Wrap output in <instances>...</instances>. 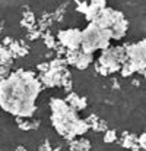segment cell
Returning <instances> with one entry per match:
<instances>
[{"mask_svg": "<svg viewBox=\"0 0 146 151\" xmlns=\"http://www.w3.org/2000/svg\"><path fill=\"white\" fill-rule=\"evenodd\" d=\"M43 84L35 72L13 70L0 81V109L16 117H32Z\"/></svg>", "mask_w": 146, "mask_h": 151, "instance_id": "cell-1", "label": "cell"}, {"mask_svg": "<svg viewBox=\"0 0 146 151\" xmlns=\"http://www.w3.org/2000/svg\"><path fill=\"white\" fill-rule=\"evenodd\" d=\"M51 123L57 134L67 139H75L76 137L85 134L88 131L86 120H82L78 116V111L73 110L64 99H51Z\"/></svg>", "mask_w": 146, "mask_h": 151, "instance_id": "cell-2", "label": "cell"}, {"mask_svg": "<svg viewBox=\"0 0 146 151\" xmlns=\"http://www.w3.org/2000/svg\"><path fill=\"white\" fill-rule=\"evenodd\" d=\"M111 35L107 29L101 28L95 22H89L82 29L80 50L88 54H94L98 50H105L110 47Z\"/></svg>", "mask_w": 146, "mask_h": 151, "instance_id": "cell-3", "label": "cell"}, {"mask_svg": "<svg viewBox=\"0 0 146 151\" xmlns=\"http://www.w3.org/2000/svg\"><path fill=\"white\" fill-rule=\"evenodd\" d=\"M94 22L110 32L111 40L123 38L126 35L127 28H129V22L124 18V15L121 12H118L115 9H110V7L102 9Z\"/></svg>", "mask_w": 146, "mask_h": 151, "instance_id": "cell-4", "label": "cell"}, {"mask_svg": "<svg viewBox=\"0 0 146 151\" xmlns=\"http://www.w3.org/2000/svg\"><path fill=\"white\" fill-rule=\"evenodd\" d=\"M126 63V49L124 47H108L102 50L97 62V70L99 73L108 75L117 72Z\"/></svg>", "mask_w": 146, "mask_h": 151, "instance_id": "cell-5", "label": "cell"}, {"mask_svg": "<svg viewBox=\"0 0 146 151\" xmlns=\"http://www.w3.org/2000/svg\"><path fill=\"white\" fill-rule=\"evenodd\" d=\"M126 63L123 65V75H130L146 68V40L136 44L126 46Z\"/></svg>", "mask_w": 146, "mask_h": 151, "instance_id": "cell-6", "label": "cell"}, {"mask_svg": "<svg viewBox=\"0 0 146 151\" xmlns=\"http://www.w3.org/2000/svg\"><path fill=\"white\" fill-rule=\"evenodd\" d=\"M67 68H66V60L64 59H56L53 62H50L48 69L46 72H43L40 81L43 85L53 88V87H61V81L63 76L66 73Z\"/></svg>", "mask_w": 146, "mask_h": 151, "instance_id": "cell-7", "label": "cell"}, {"mask_svg": "<svg viewBox=\"0 0 146 151\" xmlns=\"http://www.w3.org/2000/svg\"><path fill=\"white\" fill-rule=\"evenodd\" d=\"M57 40H58L60 46L66 51L79 50L80 49V41H82V29H79V28L63 29V31L58 32Z\"/></svg>", "mask_w": 146, "mask_h": 151, "instance_id": "cell-8", "label": "cell"}, {"mask_svg": "<svg viewBox=\"0 0 146 151\" xmlns=\"http://www.w3.org/2000/svg\"><path fill=\"white\" fill-rule=\"evenodd\" d=\"M64 57H66L64 60H66L67 65H70V66H73V68H76V69H80V70L89 68V66L92 65V62H94V54L83 53L80 49H79V50L66 51V56H64Z\"/></svg>", "mask_w": 146, "mask_h": 151, "instance_id": "cell-9", "label": "cell"}, {"mask_svg": "<svg viewBox=\"0 0 146 151\" xmlns=\"http://www.w3.org/2000/svg\"><path fill=\"white\" fill-rule=\"evenodd\" d=\"M64 100H66V103H67L73 110H76V111L83 110V109L86 107V99L82 97V96H79V94H76V93H73V91H69V94H67V97H66Z\"/></svg>", "mask_w": 146, "mask_h": 151, "instance_id": "cell-10", "label": "cell"}, {"mask_svg": "<svg viewBox=\"0 0 146 151\" xmlns=\"http://www.w3.org/2000/svg\"><path fill=\"white\" fill-rule=\"evenodd\" d=\"M22 24L25 25V27H32L34 24H35V19H34V15L31 13V12H28L25 16H24V19H22Z\"/></svg>", "mask_w": 146, "mask_h": 151, "instance_id": "cell-11", "label": "cell"}]
</instances>
